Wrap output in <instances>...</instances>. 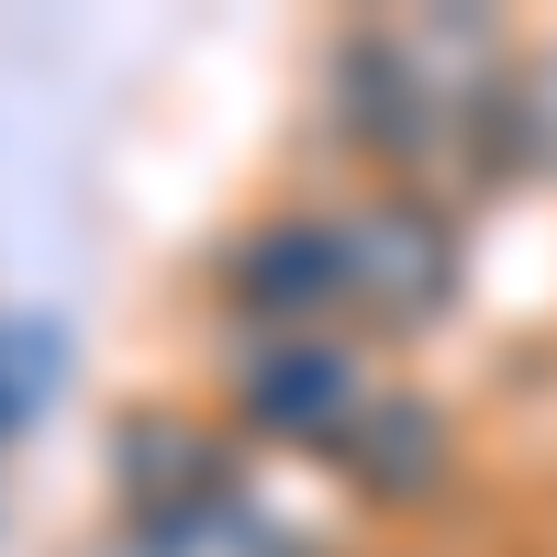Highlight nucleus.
<instances>
[{
    "instance_id": "6",
    "label": "nucleus",
    "mask_w": 557,
    "mask_h": 557,
    "mask_svg": "<svg viewBox=\"0 0 557 557\" xmlns=\"http://www.w3.org/2000/svg\"><path fill=\"white\" fill-rule=\"evenodd\" d=\"M134 557H312V546L290 524H268L246 491H212L190 513H168V524H134Z\"/></svg>"
},
{
    "instance_id": "5",
    "label": "nucleus",
    "mask_w": 557,
    "mask_h": 557,
    "mask_svg": "<svg viewBox=\"0 0 557 557\" xmlns=\"http://www.w3.org/2000/svg\"><path fill=\"white\" fill-rule=\"evenodd\" d=\"M335 469H346V491H368V502H380V513H412V502H435V491H446L457 435H446V412H435L424 391L380 380V391H368V412L346 424Z\"/></svg>"
},
{
    "instance_id": "3",
    "label": "nucleus",
    "mask_w": 557,
    "mask_h": 557,
    "mask_svg": "<svg viewBox=\"0 0 557 557\" xmlns=\"http://www.w3.org/2000/svg\"><path fill=\"white\" fill-rule=\"evenodd\" d=\"M223 301H235L257 335H323V312H346L335 212H268L257 235L223 257Z\"/></svg>"
},
{
    "instance_id": "1",
    "label": "nucleus",
    "mask_w": 557,
    "mask_h": 557,
    "mask_svg": "<svg viewBox=\"0 0 557 557\" xmlns=\"http://www.w3.org/2000/svg\"><path fill=\"white\" fill-rule=\"evenodd\" d=\"M335 257H346V312L368 335H424L457 301V212L424 190H368L335 212Z\"/></svg>"
},
{
    "instance_id": "7",
    "label": "nucleus",
    "mask_w": 557,
    "mask_h": 557,
    "mask_svg": "<svg viewBox=\"0 0 557 557\" xmlns=\"http://www.w3.org/2000/svg\"><path fill=\"white\" fill-rule=\"evenodd\" d=\"M57 368H67V335L45 312H0V446L34 435V412L57 401Z\"/></svg>"
},
{
    "instance_id": "2",
    "label": "nucleus",
    "mask_w": 557,
    "mask_h": 557,
    "mask_svg": "<svg viewBox=\"0 0 557 557\" xmlns=\"http://www.w3.org/2000/svg\"><path fill=\"white\" fill-rule=\"evenodd\" d=\"M368 368H357V346H335V335H257L246 357H235V412L268 435V446H312V457H335L346 446V424L368 412Z\"/></svg>"
},
{
    "instance_id": "4",
    "label": "nucleus",
    "mask_w": 557,
    "mask_h": 557,
    "mask_svg": "<svg viewBox=\"0 0 557 557\" xmlns=\"http://www.w3.org/2000/svg\"><path fill=\"white\" fill-rule=\"evenodd\" d=\"M112 480H123V513L134 524H168V513H190V502H212V491H246L235 480V446H223L201 412H178V401L112 412Z\"/></svg>"
}]
</instances>
